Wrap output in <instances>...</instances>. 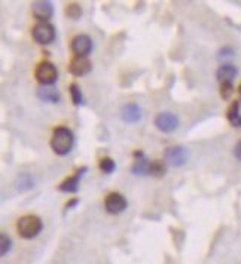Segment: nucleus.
<instances>
[{
	"mask_svg": "<svg viewBox=\"0 0 241 264\" xmlns=\"http://www.w3.org/2000/svg\"><path fill=\"white\" fill-rule=\"evenodd\" d=\"M238 92H240V95H241V85H240V88H238Z\"/></svg>",
	"mask_w": 241,
	"mask_h": 264,
	"instance_id": "obj_26",
	"label": "nucleus"
},
{
	"mask_svg": "<svg viewBox=\"0 0 241 264\" xmlns=\"http://www.w3.org/2000/svg\"><path fill=\"white\" fill-rule=\"evenodd\" d=\"M226 117L232 126H241V113H240V101H232V104L228 109Z\"/></svg>",
	"mask_w": 241,
	"mask_h": 264,
	"instance_id": "obj_16",
	"label": "nucleus"
},
{
	"mask_svg": "<svg viewBox=\"0 0 241 264\" xmlns=\"http://www.w3.org/2000/svg\"><path fill=\"white\" fill-rule=\"evenodd\" d=\"M127 207H128L127 199L118 191L109 193L104 199V208L109 214H120L127 209Z\"/></svg>",
	"mask_w": 241,
	"mask_h": 264,
	"instance_id": "obj_7",
	"label": "nucleus"
},
{
	"mask_svg": "<svg viewBox=\"0 0 241 264\" xmlns=\"http://www.w3.org/2000/svg\"><path fill=\"white\" fill-rule=\"evenodd\" d=\"M66 15L70 19H79L80 15H82V9L78 3H69L64 9Z\"/></svg>",
	"mask_w": 241,
	"mask_h": 264,
	"instance_id": "obj_18",
	"label": "nucleus"
},
{
	"mask_svg": "<svg viewBox=\"0 0 241 264\" xmlns=\"http://www.w3.org/2000/svg\"><path fill=\"white\" fill-rule=\"evenodd\" d=\"M120 116H122V120L127 122V123H136L139 122L141 117L140 107L134 103H130L127 106L122 107V112H120Z\"/></svg>",
	"mask_w": 241,
	"mask_h": 264,
	"instance_id": "obj_13",
	"label": "nucleus"
},
{
	"mask_svg": "<svg viewBox=\"0 0 241 264\" xmlns=\"http://www.w3.org/2000/svg\"><path fill=\"white\" fill-rule=\"evenodd\" d=\"M234 92V85L231 82H225L221 83V95L223 100H229L231 95Z\"/></svg>",
	"mask_w": 241,
	"mask_h": 264,
	"instance_id": "obj_21",
	"label": "nucleus"
},
{
	"mask_svg": "<svg viewBox=\"0 0 241 264\" xmlns=\"http://www.w3.org/2000/svg\"><path fill=\"white\" fill-rule=\"evenodd\" d=\"M93 70V64L86 57H73L69 64V72L75 77H82Z\"/></svg>",
	"mask_w": 241,
	"mask_h": 264,
	"instance_id": "obj_10",
	"label": "nucleus"
},
{
	"mask_svg": "<svg viewBox=\"0 0 241 264\" xmlns=\"http://www.w3.org/2000/svg\"><path fill=\"white\" fill-rule=\"evenodd\" d=\"M99 167H100V170L104 172V174H112L113 171L116 170V165H115V162L110 159V157H101L100 159V163H99Z\"/></svg>",
	"mask_w": 241,
	"mask_h": 264,
	"instance_id": "obj_19",
	"label": "nucleus"
},
{
	"mask_svg": "<svg viewBox=\"0 0 241 264\" xmlns=\"http://www.w3.org/2000/svg\"><path fill=\"white\" fill-rule=\"evenodd\" d=\"M149 174H152V175H155V177L164 175V174H165V165H164L161 160L152 162V163H150V171H149Z\"/></svg>",
	"mask_w": 241,
	"mask_h": 264,
	"instance_id": "obj_20",
	"label": "nucleus"
},
{
	"mask_svg": "<svg viewBox=\"0 0 241 264\" xmlns=\"http://www.w3.org/2000/svg\"><path fill=\"white\" fill-rule=\"evenodd\" d=\"M75 146V135L66 126H58L51 138V147L58 156L69 154Z\"/></svg>",
	"mask_w": 241,
	"mask_h": 264,
	"instance_id": "obj_1",
	"label": "nucleus"
},
{
	"mask_svg": "<svg viewBox=\"0 0 241 264\" xmlns=\"http://www.w3.org/2000/svg\"><path fill=\"white\" fill-rule=\"evenodd\" d=\"M234 57V51L231 48H223L219 52V59H225V58H232Z\"/></svg>",
	"mask_w": 241,
	"mask_h": 264,
	"instance_id": "obj_23",
	"label": "nucleus"
},
{
	"mask_svg": "<svg viewBox=\"0 0 241 264\" xmlns=\"http://www.w3.org/2000/svg\"><path fill=\"white\" fill-rule=\"evenodd\" d=\"M70 49L75 54V57H86L93 51V40L86 35H78L72 39Z\"/></svg>",
	"mask_w": 241,
	"mask_h": 264,
	"instance_id": "obj_8",
	"label": "nucleus"
},
{
	"mask_svg": "<svg viewBox=\"0 0 241 264\" xmlns=\"http://www.w3.org/2000/svg\"><path fill=\"white\" fill-rule=\"evenodd\" d=\"M38 96L42 101H49V103H58L60 101V92L51 85V86H40L38 89Z\"/></svg>",
	"mask_w": 241,
	"mask_h": 264,
	"instance_id": "obj_15",
	"label": "nucleus"
},
{
	"mask_svg": "<svg viewBox=\"0 0 241 264\" xmlns=\"http://www.w3.org/2000/svg\"><path fill=\"white\" fill-rule=\"evenodd\" d=\"M36 80L39 82L42 86H51L57 82L58 79V70L57 67L49 62V61H42L38 64L36 70H35Z\"/></svg>",
	"mask_w": 241,
	"mask_h": 264,
	"instance_id": "obj_3",
	"label": "nucleus"
},
{
	"mask_svg": "<svg viewBox=\"0 0 241 264\" xmlns=\"http://www.w3.org/2000/svg\"><path fill=\"white\" fill-rule=\"evenodd\" d=\"M79 204V199L78 197H73V199H70L67 204H66V208H64V212L67 211V209H72V208H75V205H78Z\"/></svg>",
	"mask_w": 241,
	"mask_h": 264,
	"instance_id": "obj_24",
	"label": "nucleus"
},
{
	"mask_svg": "<svg viewBox=\"0 0 241 264\" xmlns=\"http://www.w3.org/2000/svg\"><path fill=\"white\" fill-rule=\"evenodd\" d=\"M69 91H70V96H72V101H73L75 106H82V104H85V101H83V94H82L80 88L76 83H72L70 88H69Z\"/></svg>",
	"mask_w": 241,
	"mask_h": 264,
	"instance_id": "obj_17",
	"label": "nucleus"
},
{
	"mask_svg": "<svg viewBox=\"0 0 241 264\" xmlns=\"http://www.w3.org/2000/svg\"><path fill=\"white\" fill-rule=\"evenodd\" d=\"M234 156L241 162V140L235 144V147H234Z\"/></svg>",
	"mask_w": 241,
	"mask_h": 264,
	"instance_id": "obj_25",
	"label": "nucleus"
},
{
	"mask_svg": "<svg viewBox=\"0 0 241 264\" xmlns=\"http://www.w3.org/2000/svg\"><path fill=\"white\" fill-rule=\"evenodd\" d=\"M11 248H12L11 238H9V236H6V235L3 233V235H2V249H0L2 255H6V254L11 251Z\"/></svg>",
	"mask_w": 241,
	"mask_h": 264,
	"instance_id": "obj_22",
	"label": "nucleus"
},
{
	"mask_svg": "<svg viewBox=\"0 0 241 264\" xmlns=\"http://www.w3.org/2000/svg\"><path fill=\"white\" fill-rule=\"evenodd\" d=\"M154 123H155V126H157L161 132L170 134V132L177 129V126H179V119H177L176 114L170 113V112H162V113L157 114Z\"/></svg>",
	"mask_w": 241,
	"mask_h": 264,
	"instance_id": "obj_6",
	"label": "nucleus"
},
{
	"mask_svg": "<svg viewBox=\"0 0 241 264\" xmlns=\"http://www.w3.org/2000/svg\"><path fill=\"white\" fill-rule=\"evenodd\" d=\"M86 172V168H80L78 170V172L69 178H66L60 186H58V190L63 191V193H76L78 189H79V183H80V177Z\"/></svg>",
	"mask_w": 241,
	"mask_h": 264,
	"instance_id": "obj_12",
	"label": "nucleus"
},
{
	"mask_svg": "<svg viewBox=\"0 0 241 264\" xmlns=\"http://www.w3.org/2000/svg\"><path fill=\"white\" fill-rule=\"evenodd\" d=\"M43 228V223L38 215H24L17 223V230L21 238L24 239H33L39 235Z\"/></svg>",
	"mask_w": 241,
	"mask_h": 264,
	"instance_id": "obj_2",
	"label": "nucleus"
},
{
	"mask_svg": "<svg viewBox=\"0 0 241 264\" xmlns=\"http://www.w3.org/2000/svg\"><path fill=\"white\" fill-rule=\"evenodd\" d=\"M237 73H238V70H237L235 65H232L231 62H225L218 69L216 76H218V80L221 83H225V82H231L232 83V80L235 79Z\"/></svg>",
	"mask_w": 241,
	"mask_h": 264,
	"instance_id": "obj_14",
	"label": "nucleus"
},
{
	"mask_svg": "<svg viewBox=\"0 0 241 264\" xmlns=\"http://www.w3.org/2000/svg\"><path fill=\"white\" fill-rule=\"evenodd\" d=\"M32 35L39 45H51L55 40V28L49 22H36L32 28Z\"/></svg>",
	"mask_w": 241,
	"mask_h": 264,
	"instance_id": "obj_4",
	"label": "nucleus"
},
{
	"mask_svg": "<svg viewBox=\"0 0 241 264\" xmlns=\"http://www.w3.org/2000/svg\"><path fill=\"white\" fill-rule=\"evenodd\" d=\"M32 14L39 22H48L54 15V6L48 0H38L32 3Z\"/></svg>",
	"mask_w": 241,
	"mask_h": 264,
	"instance_id": "obj_9",
	"label": "nucleus"
},
{
	"mask_svg": "<svg viewBox=\"0 0 241 264\" xmlns=\"http://www.w3.org/2000/svg\"><path fill=\"white\" fill-rule=\"evenodd\" d=\"M164 160L174 168H179L186 163L188 160V151L185 150L182 146H171L164 153Z\"/></svg>",
	"mask_w": 241,
	"mask_h": 264,
	"instance_id": "obj_5",
	"label": "nucleus"
},
{
	"mask_svg": "<svg viewBox=\"0 0 241 264\" xmlns=\"http://www.w3.org/2000/svg\"><path fill=\"white\" fill-rule=\"evenodd\" d=\"M150 160L141 150L134 151V163L131 167V172L134 175H147L150 171Z\"/></svg>",
	"mask_w": 241,
	"mask_h": 264,
	"instance_id": "obj_11",
	"label": "nucleus"
}]
</instances>
